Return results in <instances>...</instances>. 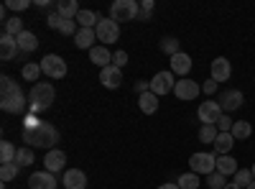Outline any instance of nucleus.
I'll return each mask as SVG.
<instances>
[{
  "label": "nucleus",
  "mask_w": 255,
  "mask_h": 189,
  "mask_svg": "<svg viewBox=\"0 0 255 189\" xmlns=\"http://www.w3.org/2000/svg\"><path fill=\"white\" fill-rule=\"evenodd\" d=\"M0 90H3V95H0V108L5 113H23L26 110L28 100H26L23 90H20L8 74H3V79H0Z\"/></svg>",
  "instance_id": "1"
},
{
  "label": "nucleus",
  "mask_w": 255,
  "mask_h": 189,
  "mask_svg": "<svg viewBox=\"0 0 255 189\" xmlns=\"http://www.w3.org/2000/svg\"><path fill=\"white\" fill-rule=\"evenodd\" d=\"M54 97H56V90H54L51 82H36L33 90H31V95H28V110H31L33 115L49 110L51 102H54Z\"/></svg>",
  "instance_id": "2"
},
{
  "label": "nucleus",
  "mask_w": 255,
  "mask_h": 189,
  "mask_svg": "<svg viewBox=\"0 0 255 189\" xmlns=\"http://www.w3.org/2000/svg\"><path fill=\"white\" fill-rule=\"evenodd\" d=\"M189 169L199 174V177H209L217 172V154H209V151H199V154H191L189 156Z\"/></svg>",
  "instance_id": "3"
},
{
  "label": "nucleus",
  "mask_w": 255,
  "mask_h": 189,
  "mask_svg": "<svg viewBox=\"0 0 255 189\" xmlns=\"http://www.w3.org/2000/svg\"><path fill=\"white\" fill-rule=\"evenodd\" d=\"M56 143H59V131H56V125H51V123H41L38 128L33 131V143H31V146H36V149H46V151H51Z\"/></svg>",
  "instance_id": "4"
},
{
  "label": "nucleus",
  "mask_w": 255,
  "mask_h": 189,
  "mask_svg": "<svg viewBox=\"0 0 255 189\" xmlns=\"http://www.w3.org/2000/svg\"><path fill=\"white\" fill-rule=\"evenodd\" d=\"M140 13V3L135 0H115L110 5V18L115 23H123V20H135Z\"/></svg>",
  "instance_id": "5"
},
{
  "label": "nucleus",
  "mask_w": 255,
  "mask_h": 189,
  "mask_svg": "<svg viewBox=\"0 0 255 189\" xmlns=\"http://www.w3.org/2000/svg\"><path fill=\"white\" fill-rule=\"evenodd\" d=\"M41 69H44L49 79H61V77H67V61L56 54H46L41 59Z\"/></svg>",
  "instance_id": "6"
},
{
  "label": "nucleus",
  "mask_w": 255,
  "mask_h": 189,
  "mask_svg": "<svg viewBox=\"0 0 255 189\" xmlns=\"http://www.w3.org/2000/svg\"><path fill=\"white\" fill-rule=\"evenodd\" d=\"M174 87H176V74H174L171 69L158 72V74L151 79V92L158 95V97H163V95H168V92H174Z\"/></svg>",
  "instance_id": "7"
},
{
  "label": "nucleus",
  "mask_w": 255,
  "mask_h": 189,
  "mask_svg": "<svg viewBox=\"0 0 255 189\" xmlns=\"http://www.w3.org/2000/svg\"><path fill=\"white\" fill-rule=\"evenodd\" d=\"M222 115H225V113H222V108H220V102H217V100H204V102H199L197 118H199L202 125H207V123L217 125V120H220Z\"/></svg>",
  "instance_id": "8"
},
{
  "label": "nucleus",
  "mask_w": 255,
  "mask_h": 189,
  "mask_svg": "<svg viewBox=\"0 0 255 189\" xmlns=\"http://www.w3.org/2000/svg\"><path fill=\"white\" fill-rule=\"evenodd\" d=\"M95 33H97V41H102V44H115L120 38V23H115L113 18H102Z\"/></svg>",
  "instance_id": "9"
},
{
  "label": "nucleus",
  "mask_w": 255,
  "mask_h": 189,
  "mask_svg": "<svg viewBox=\"0 0 255 189\" xmlns=\"http://www.w3.org/2000/svg\"><path fill=\"white\" fill-rule=\"evenodd\" d=\"M199 92H202V85H199V82H194V79H189V77L179 79L176 87H174V95L179 100H197Z\"/></svg>",
  "instance_id": "10"
},
{
  "label": "nucleus",
  "mask_w": 255,
  "mask_h": 189,
  "mask_svg": "<svg viewBox=\"0 0 255 189\" xmlns=\"http://www.w3.org/2000/svg\"><path fill=\"white\" fill-rule=\"evenodd\" d=\"M243 92L240 90H222L220 92V108H222V113H232V110H238V108H243Z\"/></svg>",
  "instance_id": "11"
},
{
  "label": "nucleus",
  "mask_w": 255,
  "mask_h": 189,
  "mask_svg": "<svg viewBox=\"0 0 255 189\" xmlns=\"http://www.w3.org/2000/svg\"><path fill=\"white\" fill-rule=\"evenodd\" d=\"M44 166H46V172H49V174H59V172H64V169H67V154L59 151V149L46 151V156H44Z\"/></svg>",
  "instance_id": "12"
},
{
  "label": "nucleus",
  "mask_w": 255,
  "mask_h": 189,
  "mask_svg": "<svg viewBox=\"0 0 255 189\" xmlns=\"http://www.w3.org/2000/svg\"><path fill=\"white\" fill-rule=\"evenodd\" d=\"M61 184H64V189H87V174L82 169H67Z\"/></svg>",
  "instance_id": "13"
},
{
  "label": "nucleus",
  "mask_w": 255,
  "mask_h": 189,
  "mask_svg": "<svg viewBox=\"0 0 255 189\" xmlns=\"http://www.w3.org/2000/svg\"><path fill=\"white\" fill-rule=\"evenodd\" d=\"M28 187L31 189H56V174H49L46 169L36 172L28 177Z\"/></svg>",
  "instance_id": "14"
},
{
  "label": "nucleus",
  "mask_w": 255,
  "mask_h": 189,
  "mask_svg": "<svg viewBox=\"0 0 255 189\" xmlns=\"http://www.w3.org/2000/svg\"><path fill=\"white\" fill-rule=\"evenodd\" d=\"M100 82L108 90H118L120 85H123V72L118 69V67H105V69H100Z\"/></svg>",
  "instance_id": "15"
},
{
  "label": "nucleus",
  "mask_w": 255,
  "mask_h": 189,
  "mask_svg": "<svg viewBox=\"0 0 255 189\" xmlns=\"http://www.w3.org/2000/svg\"><path fill=\"white\" fill-rule=\"evenodd\" d=\"M232 77V67H230V59L225 56H217L212 61V79L215 82H227Z\"/></svg>",
  "instance_id": "16"
},
{
  "label": "nucleus",
  "mask_w": 255,
  "mask_h": 189,
  "mask_svg": "<svg viewBox=\"0 0 255 189\" xmlns=\"http://www.w3.org/2000/svg\"><path fill=\"white\" fill-rule=\"evenodd\" d=\"M18 41L13 38V36H8V33H3L0 36V59L3 61H10V59H15L18 56Z\"/></svg>",
  "instance_id": "17"
},
{
  "label": "nucleus",
  "mask_w": 255,
  "mask_h": 189,
  "mask_svg": "<svg viewBox=\"0 0 255 189\" xmlns=\"http://www.w3.org/2000/svg\"><path fill=\"white\" fill-rule=\"evenodd\" d=\"M171 72L174 74H179L181 79L191 72V56L189 54H184V51H179V54H174L171 56Z\"/></svg>",
  "instance_id": "18"
},
{
  "label": "nucleus",
  "mask_w": 255,
  "mask_h": 189,
  "mask_svg": "<svg viewBox=\"0 0 255 189\" xmlns=\"http://www.w3.org/2000/svg\"><path fill=\"white\" fill-rule=\"evenodd\" d=\"M90 61H92V64H97L100 69H105V67H110L113 54L108 51V46H92L90 49Z\"/></svg>",
  "instance_id": "19"
},
{
  "label": "nucleus",
  "mask_w": 255,
  "mask_h": 189,
  "mask_svg": "<svg viewBox=\"0 0 255 189\" xmlns=\"http://www.w3.org/2000/svg\"><path fill=\"white\" fill-rule=\"evenodd\" d=\"M95 41H97L95 28H79V31L74 33V44H77V49H92V46H95Z\"/></svg>",
  "instance_id": "20"
},
{
  "label": "nucleus",
  "mask_w": 255,
  "mask_h": 189,
  "mask_svg": "<svg viewBox=\"0 0 255 189\" xmlns=\"http://www.w3.org/2000/svg\"><path fill=\"white\" fill-rule=\"evenodd\" d=\"M212 146H215V154L217 156H227L232 151V146H235V138H232V133H220Z\"/></svg>",
  "instance_id": "21"
},
{
  "label": "nucleus",
  "mask_w": 255,
  "mask_h": 189,
  "mask_svg": "<svg viewBox=\"0 0 255 189\" xmlns=\"http://www.w3.org/2000/svg\"><path fill=\"white\" fill-rule=\"evenodd\" d=\"M138 108H140V113H145V115H153V113L158 110V95H153V92L140 95V97H138Z\"/></svg>",
  "instance_id": "22"
},
{
  "label": "nucleus",
  "mask_w": 255,
  "mask_h": 189,
  "mask_svg": "<svg viewBox=\"0 0 255 189\" xmlns=\"http://www.w3.org/2000/svg\"><path fill=\"white\" fill-rule=\"evenodd\" d=\"M238 169H240L238 161L232 159L230 154H227V156H217V172H220L222 177H232V174H238Z\"/></svg>",
  "instance_id": "23"
},
{
  "label": "nucleus",
  "mask_w": 255,
  "mask_h": 189,
  "mask_svg": "<svg viewBox=\"0 0 255 189\" xmlns=\"http://www.w3.org/2000/svg\"><path fill=\"white\" fill-rule=\"evenodd\" d=\"M77 23H79V28H97V23H100V15L95 13V10H79V15L74 18Z\"/></svg>",
  "instance_id": "24"
},
{
  "label": "nucleus",
  "mask_w": 255,
  "mask_h": 189,
  "mask_svg": "<svg viewBox=\"0 0 255 189\" xmlns=\"http://www.w3.org/2000/svg\"><path fill=\"white\" fill-rule=\"evenodd\" d=\"M15 41H18V49H20V51H26V54L36 51V46H38V38H36V33H31V31H23Z\"/></svg>",
  "instance_id": "25"
},
{
  "label": "nucleus",
  "mask_w": 255,
  "mask_h": 189,
  "mask_svg": "<svg viewBox=\"0 0 255 189\" xmlns=\"http://www.w3.org/2000/svg\"><path fill=\"white\" fill-rule=\"evenodd\" d=\"M56 13H59L61 18H77V15H79L77 0H59V3H56Z\"/></svg>",
  "instance_id": "26"
},
{
  "label": "nucleus",
  "mask_w": 255,
  "mask_h": 189,
  "mask_svg": "<svg viewBox=\"0 0 255 189\" xmlns=\"http://www.w3.org/2000/svg\"><path fill=\"white\" fill-rule=\"evenodd\" d=\"M230 133H232V138H235V141H245V138L253 136V125L248 120H235V125H232Z\"/></svg>",
  "instance_id": "27"
},
{
  "label": "nucleus",
  "mask_w": 255,
  "mask_h": 189,
  "mask_svg": "<svg viewBox=\"0 0 255 189\" xmlns=\"http://www.w3.org/2000/svg\"><path fill=\"white\" fill-rule=\"evenodd\" d=\"M23 31H26V28H23V20H20L18 15L8 18L5 23H3V33H8V36H13V38H18Z\"/></svg>",
  "instance_id": "28"
},
{
  "label": "nucleus",
  "mask_w": 255,
  "mask_h": 189,
  "mask_svg": "<svg viewBox=\"0 0 255 189\" xmlns=\"http://www.w3.org/2000/svg\"><path fill=\"white\" fill-rule=\"evenodd\" d=\"M20 74H23L26 82H38V77L44 74V69H41V64H36V61H28V64H23V69H20Z\"/></svg>",
  "instance_id": "29"
},
{
  "label": "nucleus",
  "mask_w": 255,
  "mask_h": 189,
  "mask_svg": "<svg viewBox=\"0 0 255 189\" xmlns=\"http://www.w3.org/2000/svg\"><path fill=\"white\" fill-rule=\"evenodd\" d=\"M15 154H18V149H15L10 141L0 143V164H13L15 161Z\"/></svg>",
  "instance_id": "30"
},
{
  "label": "nucleus",
  "mask_w": 255,
  "mask_h": 189,
  "mask_svg": "<svg viewBox=\"0 0 255 189\" xmlns=\"http://www.w3.org/2000/svg\"><path fill=\"white\" fill-rule=\"evenodd\" d=\"M161 51H163V54H168V56L179 54V51H181V41H179V38H174V36H166V38L161 41Z\"/></svg>",
  "instance_id": "31"
},
{
  "label": "nucleus",
  "mask_w": 255,
  "mask_h": 189,
  "mask_svg": "<svg viewBox=\"0 0 255 189\" xmlns=\"http://www.w3.org/2000/svg\"><path fill=\"white\" fill-rule=\"evenodd\" d=\"M217 136H220V131H217V125H212V123H207V125L199 128V141L202 143H215Z\"/></svg>",
  "instance_id": "32"
},
{
  "label": "nucleus",
  "mask_w": 255,
  "mask_h": 189,
  "mask_svg": "<svg viewBox=\"0 0 255 189\" xmlns=\"http://www.w3.org/2000/svg\"><path fill=\"white\" fill-rule=\"evenodd\" d=\"M199 174H194V172H189V174H181L179 177V187L181 189H199Z\"/></svg>",
  "instance_id": "33"
},
{
  "label": "nucleus",
  "mask_w": 255,
  "mask_h": 189,
  "mask_svg": "<svg viewBox=\"0 0 255 189\" xmlns=\"http://www.w3.org/2000/svg\"><path fill=\"white\" fill-rule=\"evenodd\" d=\"M18 172H20V166L13 161V164H0V179L3 182H10V179H15L18 177Z\"/></svg>",
  "instance_id": "34"
},
{
  "label": "nucleus",
  "mask_w": 255,
  "mask_h": 189,
  "mask_svg": "<svg viewBox=\"0 0 255 189\" xmlns=\"http://www.w3.org/2000/svg\"><path fill=\"white\" fill-rule=\"evenodd\" d=\"M15 164L23 169V166H31L33 164V151L28 149V146H23V149H18V154H15Z\"/></svg>",
  "instance_id": "35"
},
{
  "label": "nucleus",
  "mask_w": 255,
  "mask_h": 189,
  "mask_svg": "<svg viewBox=\"0 0 255 189\" xmlns=\"http://www.w3.org/2000/svg\"><path fill=\"white\" fill-rule=\"evenodd\" d=\"M209 189H225L227 187V177H222L220 172H215V174H209L207 177V182H204Z\"/></svg>",
  "instance_id": "36"
},
{
  "label": "nucleus",
  "mask_w": 255,
  "mask_h": 189,
  "mask_svg": "<svg viewBox=\"0 0 255 189\" xmlns=\"http://www.w3.org/2000/svg\"><path fill=\"white\" fill-rule=\"evenodd\" d=\"M253 182H255V179H253V172H250V169H238V174H235V184H238L240 189H243V187L248 189Z\"/></svg>",
  "instance_id": "37"
},
{
  "label": "nucleus",
  "mask_w": 255,
  "mask_h": 189,
  "mask_svg": "<svg viewBox=\"0 0 255 189\" xmlns=\"http://www.w3.org/2000/svg\"><path fill=\"white\" fill-rule=\"evenodd\" d=\"M59 33H64V36H74V33H77V20H74V18H64V23H61Z\"/></svg>",
  "instance_id": "38"
},
{
  "label": "nucleus",
  "mask_w": 255,
  "mask_h": 189,
  "mask_svg": "<svg viewBox=\"0 0 255 189\" xmlns=\"http://www.w3.org/2000/svg\"><path fill=\"white\" fill-rule=\"evenodd\" d=\"M232 125H235V120H232V118L225 113V115L217 120V131H220V133H230V131H232Z\"/></svg>",
  "instance_id": "39"
},
{
  "label": "nucleus",
  "mask_w": 255,
  "mask_h": 189,
  "mask_svg": "<svg viewBox=\"0 0 255 189\" xmlns=\"http://www.w3.org/2000/svg\"><path fill=\"white\" fill-rule=\"evenodd\" d=\"M151 10H153V0H143V3H140V13H138V20H151Z\"/></svg>",
  "instance_id": "40"
},
{
  "label": "nucleus",
  "mask_w": 255,
  "mask_h": 189,
  "mask_svg": "<svg viewBox=\"0 0 255 189\" xmlns=\"http://www.w3.org/2000/svg\"><path fill=\"white\" fill-rule=\"evenodd\" d=\"M128 64V51H123V49H118L115 54H113V67H118V69H123Z\"/></svg>",
  "instance_id": "41"
},
{
  "label": "nucleus",
  "mask_w": 255,
  "mask_h": 189,
  "mask_svg": "<svg viewBox=\"0 0 255 189\" xmlns=\"http://www.w3.org/2000/svg\"><path fill=\"white\" fill-rule=\"evenodd\" d=\"M10 10H15V13H20V10H26V8H31V0H8L5 3Z\"/></svg>",
  "instance_id": "42"
},
{
  "label": "nucleus",
  "mask_w": 255,
  "mask_h": 189,
  "mask_svg": "<svg viewBox=\"0 0 255 189\" xmlns=\"http://www.w3.org/2000/svg\"><path fill=\"white\" fill-rule=\"evenodd\" d=\"M135 92H138V97L145 95V92H151V79H138L135 82Z\"/></svg>",
  "instance_id": "43"
},
{
  "label": "nucleus",
  "mask_w": 255,
  "mask_h": 189,
  "mask_svg": "<svg viewBox=\"0 0 255 189\" xmlns=\"http://www.w3.org/2000/svg\"><path fill=\"white\" fill-rule=\"evenodd\" d=\"M41 123H44V120H38L36 115H28V118L23 120V128H28V131H36L38 125H41Z\"/></svg>",
  "instance_id": "44"
},
{
  "label": "nucleus",
  "mask_w": 255,
  "mask_h": 189,
  "mask_svg": "<svg viewBox=\"0 0 255 189\" xmlns=\"http://www.w3.org/2000/svg\"><path fill=\"white\" fill-rule=\"evenodd\" d=\"M202 92H204V95H215V92H217V82L209 77V79L204 82V85H202Z\"/></svg>",
  "instance_id": "45"
},
{
  "label": "nucleus",
  "mask_w": 255,
  "mask_h": 189,
  "mask_svg": "<svg viewBox=\"0 0 255 189\" xmlns=\"http://www.w3.org/2000/svg\"><path fill=\"white\" fill-rule=\"evenodd\" d=\"M61 23H64V18H61L59 13H51V15H49V28L59 31V28H61Z\"/></svg>",
  "instance_id": "46"
},
{
  "label": "nucleus",
  "mask_w": 255,
  "mask_h": 189,
  "mask_svg": "<svg viewBox=\"0 0 255 189\" xmlns=\"http://www.w3.org/2000/svg\"><path fill=\"white\" fill-rule=\"evenodd\" d=\"M158 189H181V187H179V184H171V182H168V184H161Z\"/></svg>",
  "instance_id": "47"
},
{
  "label": "nucleus",
  "mask_w": 255,
  "mask_h": 189,
  "mask_svg": "<svg viewBox=\"0 0 255 189\" xmlns=\"http://www.w3.org/2000/svg\"><path fill=\"white\" fill-rule=\"evenodd\" d=\"M225 189H240V187H238V184H235V182H232V184H227V187H225Z\"/></svg>",
  "instance_id": "48"
},
{
  "label": "nucleus",
  "mask_w": 255,
  "mask_h": 189,
  "mask_svg": "<svg viewBox=\"0 0 255 189\" xmlns=\"http://www.w3.org/2000/svg\"><path fill=\"white\" fill-rule=\"evenodd\" d=\"M250 172H253V179H255V164H253V169H250Z\"/></svg>",
  "instance_id": "49"
},
{
  "label": "nucleus",
  "mask_w": 255,
  "mask_h": 189,
  "mask_svg": "<svg viewBox=\"0 0 255 189\" xmlns=\"http://www.w3.org/2000/svg\"><path fill=\"white\" fill-rule=\"evenodd\" d=\"M248 189H255V182H253V184H250V187H248Z\"/></svg>",
  "instance_id": "50"
}]
</instances>
